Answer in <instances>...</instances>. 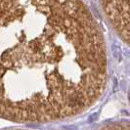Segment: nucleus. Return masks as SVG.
Instances as JSON below:
<instances>
[{"mask_svg":"<svg viewBox=\"0 0 130 130\" xmlns=\"http://www.w3.org/2000/svg\"><path fill=\"white\" fill-rule=\"evenodd\" d=\"M129 97H130V93H129Z\"/></svg>","mask_w":130,"mask_h":130,"instance_id":"4","label":"nucleus"},{"mask_svg":"<svg viewBox=\"0 0 130 130\" xmlns=\"http://www.w3.org/2000/svg\"><path fill=\"white\" fill-rule=\"evenodd\" d=\"M98 130H130V123L128 122H115L105 125Z\"/></svg>","mask_w":130,"mask_h":130,"instance_id":"3","label":"nucleus"},{"mask_svg":"<svg viewBox=\"0 0 130 130\" xmlns=\"http://www.w3.org/2000/svg\"><path fill=\"white\" fill-rule=\"evenodd\" d=\"M107 82L103 35L80 1H0V117L48 122L81 113Z\"/></svg>","mask_w":130,"mask_h":130,"instance_id":"1","label":"nucleus"},{"mask_svg":"<svg viewBox=\"0 0 130 130\" xmlns=\"http://www.w3.org/2000/svg\"><path fill=\"white\" fill-rule=\"evenodd\" d=\"M99 4L113 30L130 46V1H100Z\"/></svg>","mask_w":130,"mask_h":130,"instance_id":"2","label":"nucleus"}]
</instances>
